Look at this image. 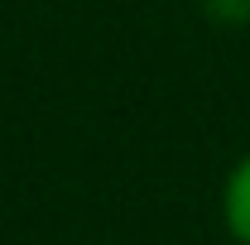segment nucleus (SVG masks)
Instances as JSON below:
<instances>
[{
  "mask_svg": "<svg viewBox=\"0 0 250 245\" xmlns=\"http://www.w3.org/2000/svg\"><path fill=\"white\" fill-rule=\"evenodd\" d=\"M221 226L236 245H250V149L221 178Z\"/></svg>",
  "mask_w": 250,
  "mask_h": 245,
  "instance_id": "nucleus-1",
  "label": "nucleus"
}]
</instances>
